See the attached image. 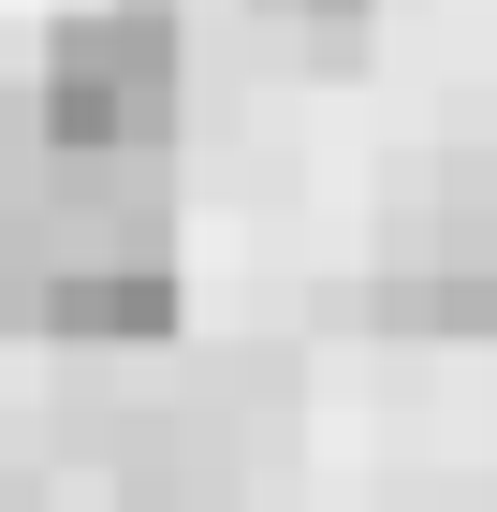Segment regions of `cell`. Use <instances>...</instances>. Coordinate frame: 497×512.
I'll list each match as a JSON object with an SVG mask.
<instances>
[{
  "label": "cell",
  "mask_w": 497,
  "mask_h": 512,
  "mask_svg": "<svg viewBox=\"0 0 497 512\" xmlns=\"http://www.w3.org/2000/svg\"><path fill=\"white\" fill-rule=\"evenodd\" d=\"M249 15H264V30H307V44H351L381 0H249Z\"/></svg>",
  "instance_id": "8992f818"
},
{
  "label": "cell",
  "mask_w": 497,
  "mask_h": 512,
  "mask_svg": "<svg viewBox=\"0 0 497 512\" xmlns=\"http://www.w3.org/2000/svg\"><path fill=\"white\" fill-rule=\"evenodd\" d=\"M0 322L59 352H161L191 322L161 161H59L15 132L0 147Z\"/></svg>",
  "instance_id": "6da1fadb"
},
{
  "label": "cell",
  "mask_w": 497,
  "mask_h": 512,
  "mask_svg": "<svg viewBox=\"0 0 497 512\" xmlns=\"http://www.w3.org/2000/svg\"><path fill=\"white\" fill-rule=\"evenodd\" d=\"M410 249L497 264V147H439V161H424V235H410Z\"/></svg>",
  "instance_id": "5b68a950"
},
{
  "label": "cell",
  "mask_w": 497,
  "mask_h": 512,
  "mask_svg": "<svg viewBox=\"0 0 497 512\" xmlns=\"http://www.w3.org/2000/svg\"><path fill=\"white\" fill-rule=\"evenodd\" d=\"M351 308L381 322V337H483L497 352V264H468V249H395Z\"/></svg>",
  "instance_id": "3957f363"
},
{
  "label": "cell",
  "mask_w": 497,
  "mask_h": 512,
  "mask_svg": "<svg viewBox=\"0 0 497 512\" xmlns=\"http://www.w3.org/2000/svg\"><path fill=\"white\" fill-rule=\"evenodd\" d=\"M176 88H191L176 0H74L44 30L30 147H59V161H161L176 147Z\"/></svg>",
  "instance_id": "7a4b0ae2"
},
{
  "label": "cell",
  "mask_w": 497,
  "mask_h": 512,
  "mask_svg": "<svg viewBox=\"0 0 497 512\" xmlns=\"http://www.w3.org/2000/svg\"><path fill=\"white\" fill-rule=\"evenodd\" d=\"M117 512H249L234 439H205L191 410H176V425H147V439H132V469H117Z\"/></svg>",
  "instance_id": "277c9868"
}]
</instances>
